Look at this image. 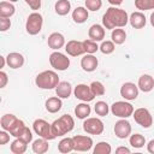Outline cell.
<instances>
[{
  "instance_id": "obj_1",
  "label": "cell",
  "mask_w": 154,
  "mask_h": 154,
  "mask_svg": "<svg viewBox=\"0 0 154 154\" xmlns=\"http://www.w3.org/2000/svg\"><path fill=\"white\" fill-rule=\"evenodd\" d=\"M129 16L125 10L117 8V7H109L102 16V24L106 29H116V28H123L128 24Z\"/></svg>"
},
{
  "instance_id": "obj_2",
  "label": "cell",
  "mask_w": 154,
  "mask_h": 154,
  "mask_svg": "<svg viewBox=\"0 0 154 154\" xmlns=\"http://www.w3.org/2000/svg\"><path fill=\"white\" fill-rule=\"evenodd\" d=\"M51 126H52V132H53V135H54L55 137H58V136H64V135H66L67 132H70V131L73 129V126H75V120H73V118H72L71 116L64 114V116H61L60 118L55 119V120L51 124Z\"/></svg>"
},
{
  "instance_id": "obj_3",
  "label": "cell",
  "mask_w": 154,
  "mask_h": 154,
  "mask_svg": "<svg viewBox=\"0 0 154 154\" xmlns=\"http://www.w3.org/2000/svg\"><path fill=\"white\" fill-rule=\"evenodd\" d=\"M35 83L41 89H53L59 84V76L54 71L46 70L36 76Z\"/></svg>"
},
{
  "instance_id": "obj_4",
  "label": "cell",
  "mask_w": 154,
  "mask_h": 154,
  "mask_svg": "<svg viewBox=\"0 0 154 154\" xmlns=\"http://www.w3.org/2000/svg\"><path fill=\"white\" fill-rule=\"evenodd\" d=\"M42 24H43V18L40 13H37V12L30 13L28 16L26 23H25L26 32L30 35H37L42 29Z\"/></svg>"
},
{
  "instance_id": "obj_5",
  "label": "cell",
  "mask_w": 154,
  "mask_h": 154,
  "mask_svg": "<svg viewBox=\"0 0 154 154\" xmlns=\"http://www.w3.org/2000/svg\"><path fill=\"white\" fill-rule=\"evenodd\" d=\"M32 129L35 131L36 135H38L40 137H43L46 140H54L55 136L52 132V126L48 122H46L45 119H36L32 123Z\"/></svg>"
},
{
  "instance_id": "obj_6",
  "label": "cell",
  "mask_w": 154,
  "mask_h": 154,
  "mask_svg": "<svg viewBox=\"0 0 154 154\" xmlns=\"http://www.w3.org/2000/svg\"><path fill=\"white\" fill-rule=\"evenodd\" d=\"M111 112L119 118H129L134 113V107L126 101H116L111 106Z\"/></svg>"
},
{
  "instance_id": "obj_7",
  "label": "cell",
  "mask_w": 154,
  "mask_h": 154,
  "mask_svg": "<svg viewBox=\"0 0 154 154\" xmlns=\"http://www.w3.org/2000/svg\"><path fill=\"white\" fill-rule=\"evenodd\" d=\"M49 63L53 69L59 71H64L70 66V59L60 52H53L49 55Z\"/></svg>"
},
{
  "instance_id": "obj_8",
  "label": "cell",
  "mask_w": 154,
  "mask_h": 154,
  "mask_svg": "<svg viewBox=\"0 0 154 154\" xmlns=\"http://www.w3.org/2000/svg\"><path fill=\"white\" fill-rule=\"evenodd\" d=\"M132 117L135 119V122L141 125L142 128H149L152 124H153V118H152V114L147 109V108H137L135 109V112L132 113Z\"/></svg>"
},
{
  "instance_id": "obj_9",
  "label": "cell",
  "mask_w": 154,
  "mask_h": 154,
  "mask_svg": "<svg viewBox=\"0 0 154 154\" xmlns=\"http://www.w3.org/2000/svg\"><path fill=\"white\" fill-rule=\"evenodd\" d=\"M83 130L90 135H101L103 131V123L99 118H87L83 123Z\"/></svg>"
},
{
  "instance_id": "obj_10",
  "label": "cell",
  "mask_w": 154,
  "mask_h": 154,
  "mask_svg": "<svg viewBox=\"0 0 154 154\" xmlns=\"http://www.w3.org/2000/svg\"><path fill=\"white\" fill-rule=\"evenodd\" d=\"M73 94H75L76 99L84 101V102L93 101L95 97V95L93 94V91L90 89V85H87V84H78L77 87H75Z\"/></svg>"
},
{
  "instance_id": "obj_11",
  "label": "cell",
  "mask_w": 154,
  "mask_h": 154,
  "mask_svg": "<svg viewBox=\"0 0 154 154\" xmlns=\"http://www.w3.org/2000/svg\"><path fill=\"white\" fill-rule=\"evenodd\" d=\"M114 134L118 138H126L131 134V125L130 123L125 119H120L114 124Z\"/></svg>"
},
{
  "instance_id": "obj_12",
  "label": "cell",
  "mask_w": 154,
  "mask_h": 154,
  "mask_svg": "<svg viewBox=\"0 0 154 154\" xmlns=\"http://www.w3.org/2000/svg\"><path fill=\"white\" fill-rule=\"evenodd\" d=\"M120 95L125 100H135L138 96V87L132 82H126L120 88Z\"/></svg>"
},
{
  "instance_id": "obj_13",
  "label": "cell",
  "mask_w": 154,
  "mask_h": 154,
  "mask_svg": "<svg viewBox=\"0 0 154 154\" xmlns=\"http://www.w3.org/2000/svg\"><path fill=\"white\" fill-rule=\"evenodd\" d=\"M72 138L75 143V150L77 152H88L93 146V140L89 136L77 135V136H73Z\"/></svg>"
},
{
  "instance_id": "obj_14",
  "label": "cell",
  "mask_w": 154,
  "mask_h": 154,
  "mask_svg": "<svg viewBox=\"0 0 154 154\" xmlns=\"http://www.w3.org/2000/svg\"><path fill=\"white\" fill-rule=\"evenodd\" d=\"M65 51L71 57H77V55H81V54L85 53L84 47H83V41H77V40L69 41L65 46Z\"/></svg>"
},
{
  "instance_id": "obj_15",
  "label": "cell",
  "mask_w": 154,
  "mask_h": 154,
  "mask_svg": "<svg viewBox=\"0 0 154 154\" xmlns=\"http://www.w3.org/2000/svg\"><path fill=\"white\" fill-rule=\"evenodd\" d=\"M97 64H99L97 58L94 57L93 54H88V53H87V54L81 59V66H82V69H83L85 72H93V71H95L96 67H97Z\"/></svg>"
},
{
  "instance_id": "obj_16",
  "label": "cell",
  "mask_w": 154,
  "mask_h": 154,
  "mask_svg": "<svg viewBox=\"0 0 154 154\" xmlns=\"http://www.w3.org/2000/svg\"><path fill=\"white\" fill-rule=\"evenodd\" d=\"M47 43H48V47H49V48L57 51V49L61 48V47L65 45V38H64V36H63L60 32H52V34L48 36Z\"/></svg>"
},
{
  "instance_id": "obj_17",
  "label": "cell",
  "mask_w": 154,
  "mask_h": 154,
  "mask_svg": "<svg viewBox=\"0 0 154 154\" xmlns=\"http://www.w3.org/2000/svg\"><path fill=\"white\" fill-rule=\"evenodd\" d=\"M6 61L11 69H19L24 64V57L20 53L12 52V53H8V55L6 57Z\"/></svg>"
},
{
  "instance_id": "obj_18",
  "label": "cell",
  "mask_w": 154,
  "mask_h": 154,
  "mask_svg": "<svg viewBox=\"0 0 154 154\" xmlns=\"http://www.w3.org/2000/svg\"><path fill=\"white\" fill-rule=\"evenodd\" d=\"M129 22H130V24H131L132 28H135V29H142L146 25V16L141 11L132 12L130 14V17H129Z\"/></svg>"
},
{
  "instance_id": "obj_19",
  "label": "cell",
  "mask_w": 154,
  "mask_h": 154,
  "mask_svg": "<svg viewBox=\"0 0 154 154\" xmlns=\"http://www.w3.org/2000/svg\"><path fill=\"white\" fill-rule=\"evenodd\" d=\"M88 36L90 40L97 42V41H102L103 37H105V29L102 25L100 24H93L90 28H89V31H88Z\"/></svg>"
},
{
  "instance_id": "obj_20",
  "label": "cell",
  "mask_w": 154,
  "mask_h": 154,
  "mask_svg": "<svg viewBox=\"0 0 154 154\" xmlns=\"http://www.w3.org/2000/svg\"><path fill=\"white\" fill-rule=\"evenodd\" d=\"M138 89H141L144 93L150 91L154 88V78L149 75H142L138 78V84H137Z\"/></svg>"
},
{
  "instance_id": "obj_21",
  "label": "cell",
  "mask_w": 154,
  "mask_h": 154,
  "mask_svg": "<svg viewBox=\"0 0 154 154\" xmlns=\"http://www.w3.org/2000/svg\"><path fill=\"white\" fill-rule=\"evenodd\" d=\"M55 93L60 99H67L72 93V87L69 82H59L55 88Z\"/></svg>"
},
{
  "instance_id": "obj_22",
  "label": "cell",
  "mask_w": 154,
  "mask_h": 154,
  "mask_svg": "<svg viewBox=\"0 0 154 154\" xmlns=\"http://www.w3.org/2000/svg\"><path fill=\"white\" fill-rule=\"evenodd\" d=\"M88 16H89L88 8H87V7H82V6L76 7V8L73 10V12H72V19H73L76 23H78V24L84 23V22L88 19Z\"/></svg>"
},
{
  "instance_id": "obj_23",
  "label": "cell",
  "mask_w": 154,
  "mask_h": 154,
  "mask_svg": "<svg viewBox=\"0 0 154 154\" xmlns=\"http://www.w3.org/2000/svg\"><path fill=\"white\" fill-rule=\"evenodd\" d=\"M49 148V144H48V140L41 137V138H37L32 142V152L36 153V154H43L48 150Z\"/></svg>"
},
{
  "instance_id": "obj_24",
  "label": "cell",
  "mask_w": 154,
  "mask_h": 154,
  "mask_svg": "<svg viewBox=\"0 0 154 154\" xmlns=\"http://www.w3.org/2000/svg\"><path fill=\"white\" fill-rule=\"evenodd\" d=\"M61 106H63V102H61V100H60L59 96L58 97H55V96L49 97L46 101V109L49 113H57L58 111H60Z\"/></svg>"
},
{
  "instance_id": "obj_25",
  "label": "cell",
  "mask_w": 154,
  "mask_h": 154,
  "mask_svg": "<svg viewBox=\"0 0 154 154\" xmlns=\"http://www.w3.org/2000/svg\"><path fill=\"white\" fill-rule=\"evenodd\" d=\"M58 150H59L60 153H64V154L75 150L73 138H71V137H65V138H63V140L59 142V144H58Z\"/></svg>"
},
{
  "instance_id": "obj_26",
  "label": "cell",
  "mask_w": 154,
  "mask_h": 154,
  "mask_svg": "<svg viewBox=\"0 0 154 154\" xmlns=\"http://www.w3.org/2000/svg\"><path fill=\"white\" fill-rule=\"evenodd\" d=\"M26 148H28V143L18 137H16V140L12 141V143H11V152L13 154H23V153H25Z\"/></svg>"
},
{
  "instance_id": "obj_27",
  "label": "cell",
  "mask_w": 154,
  "mask_h": 154,
  "mask_svg": "<svg viewBox=\"0 0 154 154\" xmlns=\"http://www.w3.org/2000/svg\"><path fill=\"white\" fill-rule=\"evenodd\" d=\"M54 10L59 16H66L71 10V4L69 0H58L54 5Z\"/></svg>"
},
{
  "instance_id": "obj_28",
  "label": "cell",
  "mask_w": 154,
  "mask_h": 154,
  "mask_svg": "<svg viewBox=\"0 0 154 154\" xmlns=\"http://www.w3.org/2000/svg\"><path fill=\"white\" fill-rule=\"evenodd\" d=\"M90 106L87 103V102H82V103H78L76 107H75V114L77 116V118L79 119H85L89 114H90Z\"/></svg>"
},
{
  "instance_id": "obj_29",
  "label": "cell",
  "mask_w": 154,
  "mask_h": 154,
  "mask_svg": "<svg viewBox=\"0 0 154 154\" xmlns=\"http://www.w3.org/2000/svg\"><path fill=\"white\" fill-rule=\"evenodd\" d=\"M14 6L10 1H1L0 2V17H7L10 18L11 16L14 14Z\"/></svg>"
},
{
  "instance_id": "obj_30",
  "label": "cell",
  "mask_w": 154,
  "mask_h": 154,
  "mask_svg": "<svg viewBox=\"0 0 154 154\" xmlns=\"http://www.w3.org/2000/svg\"><path fill=\"white\" fill-rule=\"evenodd\" d=\"M111 38L116 45H123L126 40V32L124 29H120V28L113 29L111 34Z\"/></svg>"
},
{
  "instance_id": "obj_31",
  "label": "cell",
  "mask_w": 154,
  "mask_h": 154,
  "mask_svg": "<svg viewBox=\"0 0 154 154\" xmlns=\"http://www.w3.org/2000/svg\"><path fill=\"white\" fill-rule=\"evenodd\" d=\"M17 119L18 118L16 116H13V114H4L1 117V119H0V125H1L2 130H6L8 132V130L12 128V125L16 123Z\"/></svg>"
},
{
  "instance_id": "obj_32",
  "label": "cell",
  "mask_w": 154,
  "mask_h": 154,
  "mask_svg": "<svg viewBox=\"0 0 154 154\" xmlns=\"http://www.w3.org/2000/svg\"><path fill=\"white\" fill-rule=\"evenodd\" d=\"M24 128H25L24 122L20 120V119H17L16 123L12 125V128L8 130V132H10V135L13 136V137H19V135L22 134V131L24 130Z\"/></svg>"
},
{
  "instance_id": "obj_33",
  "label": "cell",
  "mask_w": 154,
  "mask_h": 154,
  "mask_svg": "<svg viewBox=\"0 0 154 154\" xmlns=\"http://www.w3.org/2000/svg\"><path fill=\"white\" fill-rule=\"evenodd\" d=\"M130 144L134 148H142L146 144V138L141 134H134L130 136Z\"/></svg>"
},
{
  "instance_id": "obj_34",
  "label": "cell",
  "mask_w": 154,
  "mask_h": 154,
  "mask_svg": "<svg viewBox=\"0 0 154 154\" xmlns=\"http://www.w3.org/2000/svg\"><path fill=\"white\" fill-rule=\"evenodd\" d=\"M111 152H112L111 144H108L107 142H99L93 150L94 154H111Z\"/></svg>"
},
{
  "instance_id": "obj_35",
  "label": "cell",
  "mask_w": 154,
  "mask_h": 154,
  "mask_svg": "<svg viewBox=\"0 0 154 154\" xmlns=\"http://www.w3.org/2000/svg\"><path fill=\"white\" fill-rule=\"evenodd\" d=\"M135 6L140 11L153 10L154 8V0H135Z\"/></svg>"
},
{
  "instance_id": "obj_36",
  "label": "cell",
  "mask_w": 154,
  "mask_h": 154,
  "mask_svg": "<svg viewBox=\"0 0 154 154\" xmlns=\"http://www.w3.org/2000/svg\"><path fill=\"white\" fill-rule=\"evenodd\" d=\"M94 109H95V113H96L97 116H100V117L107 116V114H108V111H109L108 105H107L105 101H97V102L95 103Z\"/></svg>"
},
{
  "instance_id": "obj_37",
  "label": "cell",
  "mask_w": 154,
  "mask_h": 154,
  "mask_svg": "<svg viewBox=\"0 0 154 154\" xmlns=\"http://www.w3.org/2000/svg\"><path fill=\"white\" fill-rule=\"evenodd\" d=\"M83 47H84V51H85V53H88V54H94L97 49H99V46H97V43L95 42V41H93V40H84L83 41Z\"/></svg>"
},
{
  "instance_id": "obj_38",
  "label": "cell",
  "mask_w": 154,
  "mask_h": 154,
  "mask_svg": "<svg viewBox=\"0 0 154 154\" xmlns=\"http://www.w3.org/2000/svg\"><path fill=\"white\" fill-rule=\"evenodd\" d=\"M90 89H91V91H93V94H94L95 96H102V95L105 94V87H103V84H102L101 82H99V81L91 82Z\"/></svg>"
},
{
  "instance_id": "obj_39",
  "label": "cell",
  "mask_w": 154,
  "mask_h": 154,
  "mask_svg": "<svg viewBox=\"0 0 154 154\" xmlns=\"http://www.w3.org/2000/svg\"><path fill=\"white\" fill-rule=\"evenodd\" d=\"M99 49L103 53V54H111L114 52L116 49V46H114V42L113 41H103L101 43V46L99 47Z\"/></svg>"
},
{
  "instance_id": "obj_40",
  "label": "cell",
  "mask_w": 154,
  "mask_h": 154,
  "mask_svg": "<svg viewBox=\"0 0 154 154\" xmlns=\"http://www.w3.org/2000/svg\"><path fill=\"white\" fill-rule=\"evenodd\" d=\"M102 6L101 0H85V7L89 11H99Z\"/></svg>"
},
{
  "instance_id": "obj_41",
  "label": "cell",
  "mask_w": 154,
  "mask_h": 154,
  "mask_svg": "<svg viewBox=\"0 0 154 154\" xmlns=\"http://www.w3.org/2000/svg\"><path fill=\"white\" fill-rule=\"evenodd\" d=\"M18 138H22L23 141H25L26 143H30L31 141H32V134H31V131H30V129L29 128H24V130L22 131V134L19 135V137Z\"/></svg>"
},
{
  "instance_id": "obj_42",
  "label": "cell",
  "mask_w": 154,
  "mask_h": 154,
  "mask_svg": "<svg viewBox=\"0 0 154 154\" xmlns=\"http://www.w3.org/2000/svg\"><path fill=\"white\" fill-rule=\"evenodd\" d=\"M11 26V20L7 17H0V31H6Z\"/></svg>"
},
{
  "instance_id": "obj_43",
  "label": "cell",
  "mask_w": 154,
  "mask_h": 154,
  "mask_svg": "<svg viewBox=\"0 0 154 154\" xmlns=\"http://www.w3.org/2000/svg\"><path fill=\"white\" fill-rule=\"evenodd\" d=\"M8 134L6 132V130L0 131V146H4V144H6L10 141V135Z\"/></svg>"
},
{
  "instance_id": "obj_44",
  "label": "cell",
  "mask_w": 154,
  "mask_h": 154,
  "mask_svg": "<svg viewBox=\"0 0 154 154\" xmlns=\"http://www.w3.org/2000/svg\"><path fill=\"white\" fill-rule=\"evenodd\" d=\"M25 2L31 7V10H38L41 7V0H25Z\"/></svg>"
},
{
  "instance_id": "obj_45",
  "label": "cell",
  "mask_w": 154,
  "mask_h": 154,
  "mask_svg": "<svg viewBox=\"0 0 154 154\" xmlns=\"http://www.w3.org/2000/svg\"><path fill=\"white\" fill-rule=\"evenodd\" d=\"M8 82V77L6 75V72L0 71V88H4Z\"/></svg>"
},
{
  "instance_id": "obj_46",
  "label": "cell",
  "mask_w": 154,
  "mask_h": 154,
  "mask_svg": "<svg viewBox=\"0 0 154 154\" xmlns=\"http://www.w3.org/2000/svg\"><path fill=\"white\" fill-rule=\"evenodd\" d=\"M116 153L117 154H130V149L126 147H119L116 149Z\"/></svg>"
},
{
  "instance_id": "obj_47",
  "label": "cell",
  "mask_w": 154,
  "mask_h": 154,
  "mask_svg": "<svg viewBox=\"0 0 154 154\" xmlns=\"http://www.w3.org/2000/svg\"><path fill=\"white\" fill-rule=\"evenodd\" d=\"M147 149H148L149 153L154 154V140H150V141L148 142V144H147Z\"/></svg>"
},
{
  "instance_id": "obj_48",
  "label": "cell",
  "mask_w": 154,
  "mask_h": 154,
  "mask_svg": "<svg viewBox=\"0 0 154 154\" xmlns=\"http://www.w3.org/2000/svg\"><path fill=\"white\" fill-rule=\"evenodd\" d=\"M108 2H109L111 5H114V6H119V5L123 2V0H108Z\"/></svg>"
},
{
  "instance_id": "obj_49",
  "label": "cell",
  "mask_w": 154,
  "mask_h": 154,
  "mask_svg": "<svg viewBox=\"0 0 154 154\" xmlns=\"http://www.w3.org/2000/svg\"><path fill=\"white\" fill-rule=\"evenodd\" d=\"M5 63H7V61H6V58L1 55V57H0V69H2V67L5 66Z\"/></svg>"
},
{
  "instance_id": "obj_50",
  "label": "cell",
  "mask_w": 154,
  "mask_h": 154,
  "mask_svg": "<svg viewBox=\"0 0 154 154\" xmlns=\"http://www.w3.org/2000/svg\"><path fill=\"white\" fill-rule=\"evenodd\" d=\"M150 24L154 28V12H152V14H150Z\"/></svg>"
},
{
  "instance_id": "obj_51",
  "label": "cell",
  "mask_w": 154,
  "mask_h": 154,
  "mask_svg": "<svg viewBox=\"0 0 154 154\" xmlns=\"http://www.w3.org/2000/svg\"><path fill=\"white\" fill-rule=\"evenodd\" d=\"M10 2H16V1H18V0H8Z\"/></svg>"
}]
</instances>
